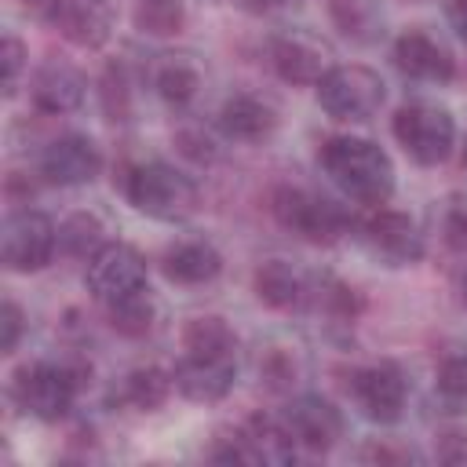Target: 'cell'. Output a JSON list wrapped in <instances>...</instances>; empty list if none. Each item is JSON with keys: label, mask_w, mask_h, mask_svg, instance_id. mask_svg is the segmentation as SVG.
Masks as SVG:
<instances>
[{"label": "cell", "mask_w": 467, "mask_h": 467, "mask_svg": "<svg viewBox=\"0 0 467 467\" xmlns=\"http://www.w3.org/2000/svg\"><path fill=\"white\" fill-rule=\"evenodd\" d=\"M321 168L358 204L379 208L394 193V164H390L387 150H379L368 139H358V135L328 139L321 146Z\"/></svg>", "instance_id": "obj_1"}, {"label": "cell", "mask_w": 467, "mask_h": 467, "mask_svg": "<svg viewBox=\"0 0 467 467\" xmlns=\"http://www.w3.org/2000/svg\"><path fill=\"white\" fill-rule=\"evenodd\" d=\"M124 193H128L135 212H142L150 219H161V223H182L201 204L197 182L190 175H182L179 168L164 164V161L135 164L124 179Z\"/></svg>", "instance_id": "obj_2"}, {"label": "cell", "mask_w": 467, "mask_h": 467, "mask_svg": "<svg viewBox=\"0 0 467 467\" xmlns=\"http://www.w3.org/2000/svg\"><path fill=\"white\" fill-rule=\"evenodd\" d=\"M80 383H84V372L77 365H66V361H36V365H26L18 372V379H15V401L33 420L58 423L73 409Z\"/></svg>", "instance_id": "obj_3"}, {"label": "cell", "mask_w": 467, "mask_h": 467, "mask_svg": "<svg viewBox=\"0 0 467 467\" xmlns=\"http://www.w3.org/2000/svg\"><path fill=\"white\" fill-rule=\"evenodd\" d=\"M390 131H394L398 146L423 168L441 164L456 146V120L449 109H441L434 102H405L394 113Z\"/></svg>", "instance_id": "obj_4"}, {"label": "cell", "mask_w": 467, "mask_h": 467, "mask_svg": "<svg viewBox=\"0 0 467 467\" xmlns=\"http://www.w3.org/2000/svg\"><path fill=\"white\" fill-rule=\"evenodd\" d=\"M387 99V84L376 69L368 66H332L321 80H317V102L332 120H368L379 113Z\"/></svg>", "instance_id": "obj_5"}, {"label": "cell", "mask_w": 467, "mask_h": 467, "mask_svg": "<svg viewBox=\"0 0 467 467\" xmlns=\"http://www.w3.org/2000/svg\"><path fill=\"white\" fill-rule=\"evenodd\" d=\"M274 215L296 230L303 241L310 244H336L350 234V215L328 201V197H317V193H306V190H292V186H281L274 193Z\"/></svg>", "instance_id": "obj_6"}, {"label": "cell", "mask_w": 467, "mask_h": 467, "mask_svg": "<svg viewBox=\"0 0 467 467\" xmlns=\"http://www.w3.org/2000/svg\"><path fill=\"white\" fill-rule=\"evenodd\" d=\"M58 230L44 212L18 208L0 226V255L11 274H36L55 259Z\"/></svg>", "instance_id": "obj_7"}, {"label": "cell", "mask_w": 467, "mask_h": 467, "mask_svg": "<svg viewBox=\"0 0 467 467\" xmlns=\"http://www.w3.org/2000/svg\"><path fill=\"white\" fill-rule=\"evenodd\" d=\"M84 285L99 303H117L131 292L146 288V259L139 248H131L128 241H106L84 270Z\"/></svg>", "instance_id": "obj_8"}, {"label": "cell", "mask_w": 467, "mask_h": 467, "mask_svg": "<svg viewBox=\"0 0 467 467\" xmlns=\"http://www.w3.org/2000/svg\"><path fill=\"white\" fill-rule=\"evenodd\" d=\"M361 237H365L368 252L387 266H412L423 259V234H420L416 219L398 208L379 204L361 223Z\"/></svg>", "instance_id": "obj_9"}, {"label": "cell", "mask_w": 467, "mask_h": 467, "mask_svg": "<svg viewBox=\"0 0 467 467\" xmlns=\"http://www.w3.org/2000/svg\"><path fill=\"white\" fill-rule=\"evenodd\" d=\"M350 390H354L358 409L372 423H398L405 416L409 379L394 361H376V365L358 368L350 379Z\"/></svg>", "instance_id": "obj_10"}, {"label": "cell", "mask_w": 467, "mask_h": 467, "mask_svg": "<svg viewBox=\"0 0 467 467\" xmlns=\"http://www.w3.org/2000/svg\"><path fill=\"white\" fill-rule=\"evenodd\" d=\"M47 22L73 47L95 51L113 36V4L109 0H51L44 7Z\"/></svg>", "instance_id": "obj_11"}, {"label": "cell", "mask_w": 467, "mask_h": 467, "mask_svg": "<svg viewBox=\"0 0 467 467\" xmlns=\"http://www.w3.org/2000/svg\"><path fill=\"white\" fill-rule=\"evenodd\" d=\"M175 390L186 401L215 405L234 390L237 379V358H208V354H182L171 368Z\"/></svg>", "instance_id": "obj_12"}, {"label": "cell", "mask_w": 467, "mask_h": 467, "mask_svg": "<svg viewBox=\"0 0 467 467\" xmlns=\"http://www.w3.org/2000/svg\"><path fill=\"white\" fill-rule=\"evenodd\" d=\"M102 171V150L88 135H58L40 153V175L55 186H84Z\"/></svg>", "instance_id": "obj_13"}, {"label": "cell", "mask_w": 467, "mask_h": 467, "mask_svg": "<svg viewBox=\"0 0 467 467\" xmlns=\"http://www.w3.org/2000/svg\"><path fill=\"white\" fill-rule=\"evenodd\" d=\"M281 420L288 423L296 445H303L310 452H328L343 438V416L321 394H299V398H292Z\"/></svg>", "instance_id": "obj_14"}, {"label": "cell", "mask_w": 467, "mask_h": 467, "mask_svg": "<svg viewBox=\"0 0 467 467\" xmlns=\"http://www.w3.org/2000/svg\"><path fill=\"white\" fill-rule=\"evenodd\" d=\"M270 66H274V73L285 84H296V88H310V84L317 88V80L332 69L325 44H317L306 33H285V36H277L270 44Z\"/></svg>", "instance_id": "obj_15"}, {"label": "cell", "mask_w": 467, "mask_h": 467, "mask_svg": "<svg viewBox=\"0 0 467 467\" xmlns=\"http://www.w3.org/2000/svg\"><path fill=\"white\" fill-rule=\"evenodd\" d=\"M394 66L405 77L427 84H449L456 77V58L449 55V47L423 29H409L394 40Z\"/></svg>", "instance_id": "obj_16"}, {"label": "cell", "mask_w": 467, "mask_h": 467, "mask_svg": "<svg viewBox=\"0 0 467 467\" xmlns=\"http://www.w3.org/2000/svg\"><path fill=\"white\" fill-rule=\"evenodd\" d=\"M88 95V80L73 62L62 58H47L36 66L33 80H29V99L40 113H73Z\"/></svg>", "instance_id": "obj_17"}, {"label": "cell", "mask_w": 467, "mask_h": 467, "mask_svg": "<svg viewBox=\"0 0 467 467\" xmlns=\"http://www.w3.org/2000/svg\"><path fill=\"white\" fill-rule=\"evenodd\" d=\"M219 128L237 142H263L277 128V109L263 95L237 91L219 106Z\"/></svg>", "instance_id": "obj_18"}, {"label": "cell", "mask_w": 467, "mask_h": 467, "mask_svg": "<svg viewBox=\"0 0 467 467\" xmlns=\"http://www.w3.org/2000/svg\"><path fill=\"white\" fill-rule=\"evenodd\" d=\"M161 270H164V277L175 281V285H208V281L219 277L223 255H219V248L208 244V241H179V244H171V248L164 252Z\"/></svg>", "instance_id": "obj_19"}, {"label": "cell", "mask_w": 467, "mask_h": 467, "mask_svg": "<svg viewBox=\"0 0 467 467\" xmlns=\"http://www.w3.org/2000/svg\"><path fill=\"white\" fill-rule=\"evenodd\" d=\"M252 288H255V299L270 310H292L306 299V277L285 259L259 263L252 274Z\"/></svg>", "instance_id": "obj_20"}, {"label": "cell", "mask_w": 467, "mask_h": 467, "mask_svg": "<svg viewBox=\"0 0 467 467\" xmlns=\"http://www.w3.org/2000/svg\"><path fill=\"white\" fill-rule=\"evenodd\" d=\"M241 434H244L255 463H288V460H296V438H292L288 423L277 420V416L255 412V416L244 420Z\"/></svg>", "instance_id": "obj_21"}, {"label": "cell", "mask_w": 467, "mask_h": 467, "mask_svg": "<svg viewBox=\"0 0 467 467\" xmlns=\"http://www.w3.org/2000/svg\"><path fill=\"white\" fill-rule=\"evenodd\" d=\"M175 390V379L171 372L157 368V365H142V368H131L124 376V387H120V401L139 409V412H153L161 409Z\"/></svg>", "instance_id": "obj_22"}, {"label": "cell", "mask_w": 467, "mask_h": 467, "mask_svg": "<svg viewBox=\"0 0 467 467\" xmlns=\"http://www.w3.org/2000/svg\"><path fill=\"white\" fill-rule=\"evenodd\" d=\"M182 347H186V354L237 358V332L219 314H204V317H193L182 328Z\"/></svg>", "instance_id": "obj_23"}, {"label": "cell", "mask_w": 467, "mask_h": 467, "mask_svg": "<svg viewBox=\"0 0 467 467\" xmlns=\"http://www.w3.org/2000/svg\"><path fill=\"white\" fill-rule=\"evenodd\" d=\"M153 84H157V95H161L168 106L182 109V106H190V102L197 99V91H201V69H197L190 58L168 55V62L157 66Z\"/></svg>", "instance_id": "obj_24"}, {"label": "cell", "mask_w": 467, "mask_h": 467, "mask_svg": "<svg viewBox=\"0 0 467 467\" xmlns=\"http://www.w3.org/2000/svg\"><path fill=\"white\" fill-rule=\"evenodd\" d=\"M306 299L314 303V310H321L325 317H336V321H354L361 314V306H365L361 296H358V288L343 285L332 274L306 281Z\"/></svg>", "instance_id": "obj_25"}, {"label": "cell", "mask_w": 467, "mask_h": 467, "mask_svg": "<svg viewBox=\"0 0 467 467\" xmlns=\"http://www.w3.org/2000/svg\"><path fill=\"white\" fill-rule=\"evenodd\" d=\"M106 310H109V325H113V332H120L124 339H142V336H150L153 325H157V303H153L150 288L131 292V296L109 303Z\"/></svg>", "instance_id": "obj_26"}, {"label": "cell", "mask_w": 467, "mask_h": 467, "mask_svg": "<svg viewBox=\"0 0 467 467\" xmlns=\"http://www.w3.org/2000/svg\"><path fill=\"white\" fill-rule=\"evenodd\" d=\"M131 22L146 36H179L186 26V4L182 0H135Z\"/></svg>", "instance_id": "obj_27"}, {"label": "cell", "mask_w": 467, "mask_h": 467, "mask_svg": "<svg viewBox=\"0 0 467 467\" xmlns=\"http://www.w3.org/2000/svg\"><path fill=\"white\" fill-rule=\"evenodd\" d=\"M102 244H106V241H102V223H99V215H91V212H77V215H69V219L58 226V248H62L66 255L91 259Z\"/></svg>", "instance_id": "obj_28"}, {"label": "cell", "mask_w": 467, "mask_h": 467, "mask_svg": "<svg viewBox=\"0 0 467 467\" xmlns=\"http://www.w3.org/2000/svg\"><path fill=\"white\" fill-rule=\"evenodd\" d=\"M434 383H438V394L445 401H463L467 398V347H449L438 358Z\"/></svg>", "instance_id": "obj_29"}, {"label": "cell", "mask_w": 467, "mask_h": 467, "mask_svg": "<svg viewBox=\"0 0 467 467\" xmlns=\"http://www.w3.org/2000/svg\"><path fill=\"white\" fill-rule=\"evenodd\" d=\"M102 109L109 120H128V113H131V88H128V73L120 66H109L102 77Z\"/></svg>", "instance_id": "obj_30"}, {"label": "cell", "mask_w": 467, "mask_h": 467, "mask_svg": "<svg viewBox=\"0 0 467 467\" xmlns=\"http://www.w3.org/2000/svg\"><path fill=\"white\" fill-rule=\"evenodd\" d=\"M26 332V314L15 299H4L0 306V354H15L18 350V339Z\"/></svg>", "instance_id": "obj_31"}, {"label": "cell", "mask_w": 467, "mask_h": 467, "mask_svg": "<svg viewBox=\"0 0 467 467\" xmlns=\"http://www.w3.org/2000/svg\"><path fill=\"white\" fill-rule=\"evenodd\" d=\"M0 58H4V95H15V91H18V77H22V69H26V47H22V40H18L15 33L4 36Z\"/></svg>", "instance_id": "obj_32"}, {"label": "cell", "mask_w": 467, "mask_h": 467, "mask_svg": "<svg viewBox=\"0 0 467 467\" xmlns=\"http://www.w3.org/2000/svg\"><path fill=\"white\" fill-rule=\"evenodd\" d=\"M441 230H445V244H449L452 252H467V201L449 204Z\"/></svg>", "instance_id": "obj_33"}, {"label": "cell", "mask_w": 467, "mask_h": 467, "mask_svg": "<svg viewBox=\"0 0 467 467\" xmlns=\"http://www.w3.org/2000/svg\"><path fill=\"white\" fill-rule=\"evenodd\" d=\"M208 460H219V463H255V456H252V449H248V441H244L241 431L230 434V438H223L219 445H212L208 449Z\"/></svg>", "instance_id": "obj_34"}, {"label": "cell", "mask_w": 467, "mask_h": 467, "mask_svg": "<svg viewBox=\"0 0 467 467\" xmlns=\"http://www.w3.org/2000/svg\"><path fill=\"white\" fill-rule=\"evenodd\" d=\"M263 379H266V387H274V390H285L288 383H292V376H296V365H292V358L285 354V350H274L266 361H263Z\"/></svg>", "instance_id": "obj_35"}, {"label": "cell", "mask_w": 467, "mask_h": 467, "mask_svg": "<svg viewBox=\"0 0 467 467\" xmlns=\"http://www.w3.org/2000/svg\"><path fill=\"white\" fill-rule=\"evenodd\" d=\"M361 460H372V463H405V460H416L412 449H394V445H365L361 449Z\"/></svg>", "instance_id": "obj_36"}, {"label": "cell", "mask_w": 467, "mask_h": 467, "mask_svg": "<svg viewBox=\"0 0 467 467\" xmlns=\"http://www.w3.org/2000/svg\"><path fill=\"white\" fill-rule=\"evenodd\" d=\"M179 142H182V153H190L193 161H212V142L208 139H193V135H179Z\"/></svg>", "instance_id": "obj_37"}, {"label": "cell", "mask_w": 467, "mask_h": 467, "mask_svg": "<svg viewBox=\"0 0 467 467\" xmlns=\"http://www.w3.org/2000/svg\"><path fill=\"white\" fill-rule=\"evenodd\" d=\"M449 22H452L456 36L467 44V0H449Z\"/></svg>", "instance_id": "obj_38"}, {"label": "cell", "mask_w": 467, "mask_h": 467, "mask_svg": "<svg viewBox=\"0 0 467 467\" xmlns=\"http://www.w3.org/2000/svg\"><path fill=\"white\" fill-rule=\"evenodd\" d=\"M244 11H252V15H266V11H277L285 0H237Z\"/></svg>", "instance_id": "obj_39"}, {"label": "cell", "mask_w": 467, "mask_h": 467, "mask_svg": "<svg viewBox=\"0 0 467 467\" xmlns=\"http://www.w3.org/2000/svg\"><path fill=\"white\" fill-rule=\"evenodd\" d=\"M460 299H463V306H467V274H463V281H460Z\"/></svg>", "instance_id": "obj_40"}, {"label": "cell", "mask_w": 467, "mask_h": 467, "mask_svg": "<svg viewBox=\"0 0 467 467\" xmlns=\"http://www.w3.org/2000/svg\"><path fill=\"white\" fill-rule=\"evenodd\" d=\"M22 4H29V7H36V4H44V7H47L51 0H22Z\"/></svg>", "instance_id": "obj_41"}, {"label": "cell", "mask_w": 467, "mask_h": 467, "mask_svg": "<svg viewBox=\"0 0 467 467\" xmlns=\"http://www.w3.org/2000/svg\"><path fill=\"white\" fill-rule=\"evenodd\" d=\"M460 153H463V168H467V135H463V146H460Z\"/></svg>", "instance_id": "obj_42"}]
</instances>
